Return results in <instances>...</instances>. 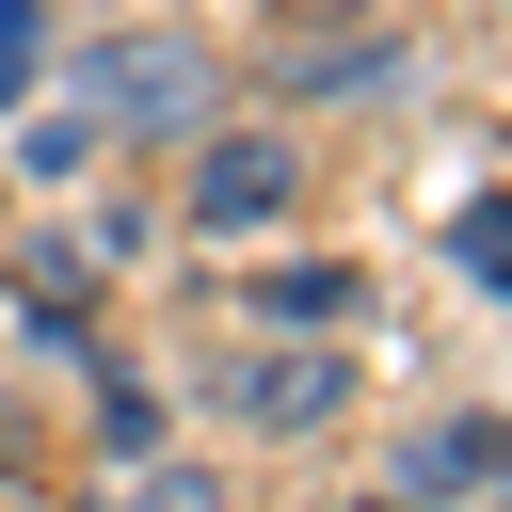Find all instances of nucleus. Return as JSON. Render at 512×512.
I'll return each mask as SVG.
<instances>
[{"instance_id": "f257e3e1", "label": "nucleus", "mask_w": 512, "mask_h": 512, "mask_svg": "<svg viewBox=\"0 0 512 512\" xmlns=\"http://www.w3.org/2000/svg\"><path fill=\"white\" fill-rule=\"evenodd\" d=\"M96 144H192L208 112H224V64L192 48V32H160V16H128V32H96L80 48V96H64Z\"/></svg>"}, {"instance_id": "f03ea898", "label": "nucleus", "mask_w": 512, "mask_h": 512, "mask_svg": "<svg viewBox=\"0 0 512 512\" xmlns=\"http://www.w3.org/2000/svg\"><path fill=\"white\" fill-rule=\"evenodd\" d=\"M176 208H192L208 240H256V224H288V208H304V128H192V176H176Z\"/></svg>"}, {"instance_id": "7ed1b4c3", "label": "nucleus", "mask_w": 512, "mask_h": 512, "mask_svg": "<svg viewBox=\"0 0 512 512\" xmlns=\"http://www.w3.org/2000/svg\"><path fill=\"white\" fill-rule=\"evenodd\" d=\"M336 400H352V368H336L320 336H304V352H240V368H224V416H240V432H320Z\"/></svg>"}, {"instance_id": "20e7f679", "label": "nucleus", "mask_w": 512, "mask_h": 512, "mask_svg": "<svg viewBox=\"0 0 512 512\" xmlns=\"http://www.w3.org/2000/svg\"><path fill=\"white\" fill-rule=\"evenodd\" d=\"M400 480H416V496H448V480H512V432H496V416H448V432L400 448Z\"/></svg>"}, {"instance_id": "39448f33", "label": "nucleus", "mask_w": 512, "mask_h": 512, "mask_svg": "<svg viewBox=\"0 0 512 512\" xmlns=\"http://www.w3.org/2000/svg\"><path fill=\"white\" fill-rule=\"evenodd\" d=\"M368 80H400V48H384V32H320V48L288 64V96H368Z\"/></svg>"}, {"instance_id": "423d86ee", "label": "nucleus", "mask_w": 512, "mask_h": 512, "mask_svg": "<svg viewBox=\"0 0 512 512\" xmlns=\"http://www.w3.org/2000/svg\"><path fill=\"white\" fill-rule=\"evenodd\" d=\"M256 320H288V336L304 320H352V272L336 256H288V272H256Z\"/></svg>"}, {"instance_id": "0eeeda50", "label": "nucleus", "mask_w": 512, "mask_h": 512, "mask_svg": "<svg viewBox=\"0 0 512 512\" xmlns=\"http://www.w3.org/2000/svg\"><path fill=\"white\" fill-rule=\"evenodd\" d=\"M448 256H464V272H480V288H496V304H512V192H480V208H464V224H448Z\"/></svg>"}, {"instance_id": "6e6552de", "label": "nucleus", "mask_w": 512, "mask_h": 512, "mask_svg": "<svg viewBox=\"0 0 512 512\" xmlns=\"http://www.w3.org/2000/svg\"><path fill=\"white\" fill-rule=\"evenodd\" d=\"M16 160H32V192H48V176H80V160H96V128H80V112H32V128H16Z\"/></svg>"}, {"instance_id": "1a4fd4ad", "label": "nucleus", "mask_w": 512, "mask_h": 512, "mask_svg": "<svg viewBox=\"0 0 512 512\" xmlns=\"http://www.w3.org/2000/svg\"><path fill=\"white\" fill-rule=\"evenodd\" d=\"M32 48H48V0H0V112L32 96Z\"/></svg>"}, {"instance_id": "9d476101", "label": "nucleus", "mask_w": 512, "mask_h": 512, "mask_svg": "<svg viewBox=\"0 0 512 512\" xmlns=\"http://www.w3.org/2000/svg\"><path fill=\"white\" fill-rule=\"evenodd\" d=\"M128 512H224V480H208V464H160V480H144Z\"/></svg>"}, {"instance_id": "9b49d317", "label": "nucleus", "mask_w": 512, "mask_h": 512, "mask_svg": "<svg viewBox=\"0 0 512 512\" xmlns=\"http://www.w3.org/2000/svg\"><path fill=\"white\" fill-rule=\"evenodd\" d=\"M272 16H288V32H368L384 0H272Z\"/></svg>"}, {"instance_id": "f8f14e48", "label": "nucleus", "mask_w": 512, "mask_h": 512, "mask_svg": "<svg viewBox=\"0 0 512 512\" xmlns=\"http://www.w3.org/2000/svg\"><path fill=\"white\" fill-rule=\"evenodd\" d=\"M0 464H16V432H0Z\"/></svg>"}]
</instances>
